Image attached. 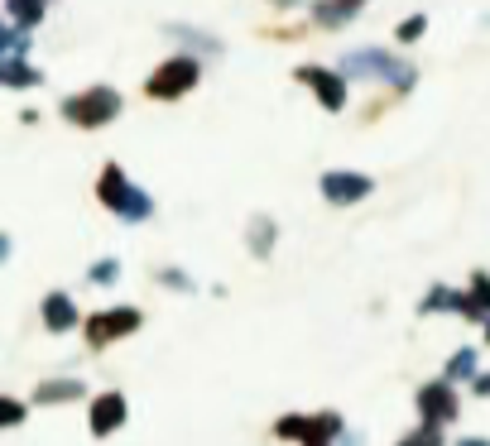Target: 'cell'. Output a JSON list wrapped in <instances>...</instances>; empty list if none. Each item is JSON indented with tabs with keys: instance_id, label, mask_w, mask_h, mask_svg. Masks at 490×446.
Returning a JSON list of instances; mask_svg holds the SVG:
<instances>
[{
	"instance_id": "obj_1",
	"label": "cell",
	"mask_w": 490,
	"mask_h": 446,
	"mask_svg": "<svg viewBox=\"0 0 490 446\" xmlns=\"http://www.w3.org/2000/svg\"><path fill=\"white\" fill-rule=\"evenodd\" d=\"M96 197H101V207H106V212L125 216V221H145L149 212H155V202H149V197L140 193V187H130L125 168H115V164H106V168H101Z\"/></svg>"
},
{
	"instance_id": "obj_2",
	"label": "cell",
	"mask_w": 490,
	"mask_h": 446,
	"mask_svg": "<svg viewBox=\"0 0 490 446\" xmlns=\"http://www.w3.org/2000/svg\"><path fill=\"white\" fill-rule=\"evenodd\" d=\"M197 77H202L197 58L178 54V58H168V63H159L155 73H149L145 96H155V101H178V96H188V92L197 87Z\"/></svg>"
},
{
	"instance_id": "obj_3",
	"label": "cell",
	"mask_w": 490,
	"mask_h": 446,
	"mask_svg": "<svg viewBox=\"0 0 490 446\" xmlns=\"http://www.w3.org/2000/svg\"><path fill=\"white\" fill-rule=\"evenodd\" d=\"M342 77H361V73H375L380 82H395V87H409V82L418 77L414 73V63H404V58H390L385 48H361V54H346L342 67H336Z\"/></svg>"
},
{
	"instance_id": "obj_4",
	"label": "cell",
	"mask_w": 490,
	"mask_h": 446,
	"mask_svg": "<svg viewBox=\"0 0 490 446\" xmlns=\"http://www.w3.org/2000/svg\"><path fill=\"white\" fill-rule=\"evenodd\" d=\"M63 115L73 120V125H82V130H101L106 120L121 115V96H115L111 87H87V92L63 101Z\"/></svg>"
},
{
	"instance_id": "obj_5",
	"label": "cell",
	"mask_w": 490,
	"mask_h": 446,
	"mask_svg": "<svg viewBox=\"0 0 490 446\" xmlns=\"http://www.w3.org/2000/svg\"><path fill=\"white\" fill-rule=\"evenodd\" d=\"M130 332H140V307H111V312L87 317V327H82V336H87L92 351H101L106 341H121Z\"/></svg>"
},
{
	"instance_id": "obj_6",
	"label": "cell",
	"mask_w": 490,
	"mask_h": 446,
	"mask_svg": "<svg viewBox=\"0 0 490 446\" xmlns=\"http://www.w3.org/2000/svg\"><path fill=\"white\" fill-rule=\"evenodd\" d=\"M418 413H424V427H447L452 418H457V389H452L447 380L424 384L418 389Z\"/></svg>"
},
{
	"instance_id": "obj_7",
	"label": "cell",
	"mask_w": 490,
	"mask_h": 446,
	"mask_svg": "<svg viewBox=\"0 0 490 446\" xmlns=\"http://www.w3.org/2000/svg\"><path fill=\"white\" fill-rule=\"evenodd\" d=\"M294 77H298L317 101H323L327 111H342V106H346V77H342V73H327V67H298Z\"/></svg>"
},
{
	"instance_id": "obj_8",
	"label": "cell",
	"mask_w": 490,
	"mask_h": 446,
	"mask_svg": "<svg viewBox=\"0 0 490 446\" xmlns=\"http://www.w3.org/2000/svg\"><path fill=\"white\" fill-rule=\"evenodd\" d=\"M370 183L365 173H346V168H332V173H323V197L332 202V207H356L361 197H370Z\"/></svg>"
},
{
	"instance_id": "obj_9",
	"label": "cell",
	"mask_w": 490,
	"mask_h": 446,
	"mask_svg": "<svg viewBox=\"0 0 490 446\" xmlns=\"http://www.w3.org/2000/svg\"><path fill=\"white\" fill-rule=\"evenodd\" d=\"M87 422H92V432H96V437H111L115 427L125 422V399H121L115 389H111V393H101V399L92 403V418H87Z\"/></svg>"
},
{
	"instance_id": "obj_10",
	"label": "cell",
	"mask_w": 490,
	"mask_h": 446,
	"mask_svg": "<svg viewBox=\"0 0 490 446\" xmlns=\"http://www.w3.org/2000/svg\"><path fill=\"white\" fill-rule=\"evenodd\" d=\"M452 312H462V317H490V273H476V279H471V293H457Z\"/></svg>"
},
{
	"instance_id": "obj_11",
	"label": "cell",
	"mask_w": 490,
	"mask_h": 446,
	"mask_svg": "<svg viewBox=\"0 0 490 446\" xmlns=\"http://www.w3.org/2000/svg\"><path fill=\"white\" fill-rule=\"evenodd\" d=\"M44 327L48 332H73L77 327V307L67 293H48L44 298Z\"/></svg>"
},
{
	"instance_id": "obj_12",
	"label": "cell",
	"mask_w": 490,
	"mask_h": 446,
	"mask_svg": "<svg viewBox=\"0 0 490 446\" xmlns=\"http://www.w3.org/2000/svg\"><path fill=\"white\" fill-rule=\"evenodd\" d=\"M361 5H365V0H323V5H313V20H317V25H327V29H336V25L356 20Z\"/></svg>"
},
{
	"instance_id": "obj_13",
	"label": "cell",
	"mask_w": 490,
	"mask_h": 446,
	"mask_svg": "<svg viewBox=\"0 0 490 446\" xmlns=\"http://www.w3.org/2000/svg\"><path fill=\"white\" fill-rule=\"evenodd\" d=\"M82 399V380H48L34 389V403H73Z\"/></svg>"
},
{
	"instance_id": "obj_14",
	"label": "cell",
	"mask_w": 490,
	"mask_h": 446,
	"mask_svg": "<svg viewBox=\"0 0 490 446\" xmlns=\"http://www.w3.org/2000/svg\"><path fill=\"white\" fill-rule=\"evenodd\" d=\"M44 10H48L44 0H5V15H10L15 29H34L44 20Z\"/></svg>"
},
{
	"instance_id": "obj_15",
	"label": "cell",
	"mask_w": 490,
	"mask_h": 446,
	"mask_svg": "<svg viewBox=\"0 0 490 446\" xmlns=\"http://www.w3.org/2000/svg\"><path fill=\"white\" fill-rule=\"evenodd\" d=\"M0 77H5V87H15V92H25V87L39 82V73L25 67V58H0Z\"/></svg>"
},
{
	"instance_id": "obj_16",
	"label": "cell",
	"mask_w": 490,
	"mask_h": 446,
	"mask_svg": "<svg viewBox=\"0 0 490 446\" xmlns=\"http://www.w3.org/2000/svg\"><path fill=\"white\" fill-rule=\"evenodd\" d=\"M457 380H471V384L481 380V370H476V351H457V355L447 360V384H457Z\"/></svg>"
},
{
	"instance_id": "obj_17",
	"label": "cell",
	"mask_w": 490,
	"mask_h": 446,
	"mask_svg": "<svg viewBox=\"0 0 490 446\" xmlns=\"http://www.w3.org/2000/svg\"><path fill=\"white\" fill-rule=\"evenodd\" d=\"M308 432H313V418H298V413L275 422V437H284V441H303V446H308Z\"/></svg>"
},
{
	"instance_id": "obj_18",
	"label": "cell",
	"mask_w": 490,
	"mask_h": 446,
	"mask_svg": "<svg viewBox=\"0 0 490 446\" xmlns=\"http://www.w3.org/2000/svg\"><path fill=\"white\" fill-rule=\"evenodd\" d=\"M269 245H275V221L255 216V221H250V250H255V254H269Z\"/></svg>"
},
{
	"instance_id": "obj_19",
	"label": "cell",
	"mask_w": 490,
	"mask_h": 446,
	"mask_svg": "<svg viewBox=\"0 0 490 446\" xmlns=\"http://www.w3.org/2000/svg\"><path fill=\"white\" fill-rule=\"evenodd\" d=\"M424 29H428V15H409V20H404V25L395 29V39H399V44H414Z\"/></svg>"
},
{
	"instance_id": "obj_20",
	"label": "cell",
	"mask_w": 490,
	"mask_h": 446,
	"mask_svg": "<svg viewBox=\"0 0 490 446\" xmlns=\"http://www.w3.org/2000/svg\"><path fill=\"white\" fill-rule=\"evenodd\" d=\"M399 446H443V437H437V427H418V432H409Z\"/></svg>"
},
{
	"instance_id": "obj_21",
	"label": "cell",
	"mask_w": 490,
	"mask_h": 446,
	"mask_svg": "<svg viewBox=\"0 0 490 446\" xmlns=\"http://www.w3.org/2000/svg\"><path fill=\"white\" fill-rule=\"evenodd\" d=\"M25 48H29V44H25V29L10 25V29H5V58H25Z\"/></svg>"
},
{
	"instance_id": "obj_22",
	"label": "cell",
	"mask_w": 490,
	"mask_h": 446,
	"mask_svg": "<svg viewBox=\"0 0 490 446\" xmlns=\"http://www.w3.org/2000/svg\"><path fill=\"white\" fill-rule=\"evenodd\" d=\"M111 279H121V264H115V260H96L92 264V283H111Z\"/></svg>"
},
{
	"instance_id": "obj_23",
	"label": "cell",
	"mask_w": 490,
	"mask_h": 446,
	"mask_svg": "<svg viewBox=\"0 0 490 446\" xmlns=\"http://www.w3.org/2000/svg\"><path fill=\"white\" fill-rule=\"evenodd\" d=\"M0 418H5V427H20V418H25V403L5 399V403H0Z\"/></svg>"
},
{
	"instance_id": "obj_24",
	"label": "cell",
	"mask_w": 490,
	"mask_h": 446,
	"mask_svg": "<svg viewBox=\"0 0 490 446\" xmlns=\"http://www.w3.org/2000/svg\"><path fill=\"white\" fill-rule=\"evenodd\" d=\"M476 393H481V399H490V374H481V380H476Z\"/></svg>"
},
{
	"instance_id": "obj_25",
	"label": "cell",
	"mask_w": 490,
	"mask_h": 446,
	"mask_svg": "<svg viewBox=\"0 0 490 446\" xmlns=\"http://www.w3.org/2000/svg\"><path fill=\"white\" fill-rule=\"evenodd\" d=\"M457 446H490L485 437H466V441H457Z\"/></svg>"
},
{
	"instance_id": "obj_26",
	"label": "cell",
	"mask_w": 490,
	"mask_h": 446,
	"mask_svg": "<svg viewBox=\"0 0 490 446\" xmlns=\"http://www.w3.org/2000/svg\"><path fill=\"white\" fill-rule=\"evenodd\" d=\"M279 5H294V0H279Z\"/></svg>"
},
{
	"instance_id": "obj_27",
	"label": "cell",
	"mask_w": 490,
	"mask_h": 446,
	"mask_svg": "<svg viewBox=\"0 0 490 446\" xmlns=\"http://www.w3.org/2000/svg\"><path fill=\"white\" fill-rule=\"evenodd\" d=\"M485 336H490V327H485Z\"/></svg>"
}]
</instances>
